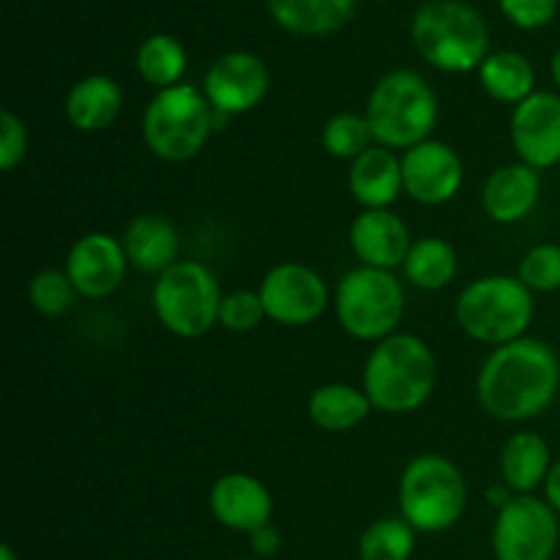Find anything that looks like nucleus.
Returning a JSON list of instances; mask_svg holds the SVG:
<instances>
[{
    "instance_id": "obj_1",
    "label": "nucleus",
    "mask_w": 560,
    "mask_h": 560,
    "mask_svg": "<svg viewBox=\"0 0 560 560\" xmlns=\"http://www.w3.org/2000/svg\"><path fill=\"white\" fill-rule=\"evenodd\" d=\"M560 392L556 350L536 337L492 348L476 375L481 410L498 421L520 424L545 413Z\"/></svg>"
},
{
    "instance_id": "obj_2",
    "label": "nucleus",
    "mask_w": 560,
    "mask_h": 560,
    "mask_svg": "<svg viewBox=\"0 0 560 560\" xmlns=\"http://www.w3.org/2000/svg\"><path fill=\"white\" fill-rule=\"evenodd\" d=\"M438 386V359L416 334L397 331L372 345L366 355L361 388L381 413H416L430 402Z\"/></svg>"
},
{
    "instance_id": "obj_3",
    "label": "nucleus",
    "mask_w": 560,
    "mask_h": 560,
    "mask_svg": "<svg viewBox=\"0 0 560 560\" xmlns=\"http://www.w3.org/2000/svg\"><path fill=\"white\" fill-rule=\"evenodd\" d=\"M413 47L432 69L446 74L479 71L490 55V27L465 0H430L410 22Z\"/></svg>"
},
{
    "instance_id": "obj_4",
    "label": "nucleus",
    "mask_w": 560,
    "mask_h": 560,
    "mask_svg": "<svg viewBox=\"0 0 560 560\" xmlns=\"http://www.w3.org/2000/svg\"><path fill=\"white\" fill-rule=\"evenodd\" d=\"M364 115L377 145L405 153L430 140L441 118V107L424 77L410 69H397L372 85Z\"/></svg>"
},
{
    "instance_id": "obj_5",
    "label": "nucleus",
    "mask_w": 560,
    "mask_h": 560,
    "mask_svg": "<svg viewBox=\"0 0 560 560\" xmlns=\"http://www.w3.org/2000/svg\"><path fill=\"white\" fill-rule=\"evenodd\" d=\"M468 485L457 463L443 454H419L399 476V517L416 534H443L463 520Z\"/></svg>"
},
{
    "instance_id": "obj_6",
    "label": "nucleus",
    "mask_w": 560,
    "mask_h": 560,
    "mask_svg": "<svg viewBox=\"0 0 560 560\" xmlns=\"http://www.w3.org/2000/svg\"><path fill=\"white\" fill-rule=\"evenodd\" d=\"M459 328L490 348L528 337L536 315L534 293L509 273H490L465 284L454 306Z\"/></svg>"
},
{
    "instance_id": "obj_7",
    "label": "nucleus",
    "mask_w": 560,
    "mask_h": 560,
    "mask_svg": "<svg viewBox=\"0 0 560 560\" xmlns=\"http://www.w3.org/2000/svg\"><path fill=\"white\" fill-rule=\"evenodd\" d=\"M213 135V107L189 82L156 91L142 113V140L162 162H189Z\"/></svg>"
},
{
    "instance_id": "obj_8",
    "label": "nucleus",
    "mask_w": 560,
    "mask_h": 560,
    "mask_svg": "<svg viewBox=\"0 0 560 560\" xmlns=\"http://www.w3.org/2000/svg\"><path fill=\"white\" fill-rule=\"evenodd\" d=\"M334 312L348 337L377 345L394 337L402 323L405 288L394 271L359 266L339 279Z\"/></svg>"
},
{
    "instance_id": "obj_9",
    "label": "nucleus",
    "mask_w": 560,
    "mask_h": 560,
    "mask_svg": "<svg viewBox=\"0 0 560 560\" xmlns=\"http://www.w3.org/2000/svg\"><path fill=\"white\" fill-rule=\"evenodd\" d=\"M222 299L217 273L197 260H178L159 273L151 293L156 320L180 339L206 337L217 328Z\"/></svg>"
},
{
    "instance_id": "obj_10",
    "label": "nucleus",
    "mask_w": 560,
    "mask_h": 560,
    "mask_svg": "<svg viewBox=\"0 0 560 560\" xmlns=\"http://www.w3.org/2000/svg\"><path fill=\"white\" fill-rule=\"evenodd\" d=\"M560 545V514L547 498L512 495L495 514V560H552Z\"/></svg>"
},
{
    "instance_id": "obj_11",
    "label": "nucleus",
    "mask_w": 560,
    "mask_h": 560,
    "mask_svg": "<svg viewBox=\"0 0 560 560\" xmlns=\"http://www.w3.org/2000/svg\"><path fill=\"white\" fill-rule=\"evenodd\" d=\"M257 293L266 306L268 320L288 328L312 326L326 315L328 301H331L326 279L315 268L293 260L268 268Z\"/></svg>"
},
{
    "instance_id": "obj_12",
    "label": "nucleus",
    "mask_w": 560,
    "mask_h": 560,
    "mask_svg": "<svg viewBox=\"0 0 560 560\" xmlns=\"http://www.w3.org/2000/svg\"><path fill=\"white\" fill-rule=\"evenodd\" d=\"M271 77L262 58L246 49H233L208 66L202 77V93L213 109L230 115L252 113L266 98Z\"/></svg>"
},
{
    "instance_id": "obj_13",
    "label": "nucleus",
    "mask_w": 560,
    "mask_h": 560,
    "mask_svg": "<svg viewBox=\"0 0 560 560\" xmlns=\"http://www.w3.org/2000/svg\"><path fill=\"white\" fill-rule=\"evenodd\" d=\"M512 148L517 162L534 170L560 164V93L536 91L514 107L509 120Z\"/></svg>"
},
{
    "instance_id": "obj_14",
    "label": "nucleus",
    "mask_w": 560,
    "mask_h": 560,
    "mask_svg": "<svg viewBox=\"0 0 560 560\" xmlns=\"http://www.w3.org/2000/svg\"><path fill=\"white\" fill-rule=\"evenodd\" d=\"M405 195L421 206H446L465 184L459 153L448 142L424 140L402 153Z\"/></svg>"
},
{
    "instance_id": "obj_15",
    "label": "nucleus",
    "mask_w": 560,
    "mask_h": 560,
    "mask_svg": "<svg viewBox=\"0 0 560 560\" xmlns=\"http://www.w3.org/2000/svg\"><path fill=\"white\" fill-rule=\"evenodd\" d=\"M63 271L69 273L77 295L107 299L124 284L129 271L124 241L109 233H85L71 244Z\"/></svg>"
},
{
    "instance_id": "obj_16",
    "label": "nucleus",
    "mask_w": 560,
    "mask_h": 560,
    "mask_svg": "<svg viewBox=\"0 0 560 560\" xmlns=\"http://www.w3.org/2000/svg\"><path fill=\"white\" fill-rule=\"evenodd\" d=\"M348 238L361 266L381 268V271L402 268L413 246L408 224L392 208H361L359 217L350 222Z\"/></svg>"
},
{
    "instance_id": "obj_17",
    "label": "nucleus",
    "mask_w": 560,
    "mask_h": 560,
    "mask_svg": "<svg viewBox=\"0 0 560 560\" xmlns=\"http://www.w3.org/2000/svg\"><path fill=\"white\" fill-rule=\"evenodd\" d=\"M208 509L219 525L249 536L252 530L271 523L273 498L257 476L235 470L213 481L208 492Z\"/></svg>"
},
{
    "instance_id": "obj_18",
    "label": "nucleus",
    "mask_w": 560,
    "mask_h": 560,
    "mask_svg": "<svg viewBox=\"0 0 560 560\" xmlns=\"http://www.w3.org/2000/svg\"><path fill=\"white\" fill-rule=\"evenodd\" d=\"M541 197L539 170L523 162L495 167L481 189V208L498 224H517L534 213Z\"/></svg>"
},
{
    "instance_id": "obj_19",
    "label": "nucleus",
    "mask_w": 560,
    "mask_h": 560,
    "mask_svg": "<svg viewBox=\"0 0 560 560\" xmlns=\"http://www.w3.org/2000/svg\"><path fill=\"white\" fill-rule=\"evenodd\" d=\"M348 186L361 208H392L405 191L402 156L386 145H372L350 162Z\"/></svg>"
},
{
    "instance_id": "obj_20",
    "label": "nucleus",
    "mask_w": 560,
    "mask_h": 560,
    "mask_svg": "<svg viewBox=\"0 0 560 560\" xmlns=\"http://www.w3.org/2000/svg\"><path fill=\"white\" fill-rule=\"evenodd\" d=\"M124 249L129 266L142 273H164L178 262V230L167 217L159 213H140L124 230Z\"/></svg>"
},
{
    "instance_id": "obj_21",
    "label": "nucleus",
    "mask_w": 560,
    "mask_h": 560,
    "mask_svg": "<svg viewBox=\"0 0 560 560\" xmlns=\"http://www.w3.org/2000/svg\"><path fill=\"white\" fill-rule=\"evenodd\" d=\"M124 91L107 74H88L66 93V120L82 135H98L118 120Z\"/></svg>"
},
{
    "instance_id": "obj_22",
    "label": "nucleus",
    "mask_w": 560,
    "mask_h": 560,
    "mask_svg": "<svg viewBox=\"0 0 560 560\" xmlns=\"http://www.w3.org/2000/svg\"><path fill=\"white\" fill-rule=\"evenodd\" d=\"M266 5L279 27L310 38L334 36L355 14V0H266Z\"/></svg>"
},
{
    "instance_id": "obj_23",
    "label": "nucleus",
    "mask_w": 560,
    "mask_h": 560,
    "mask_svg": "<svg viewBox=\"0 0 560 560\" xmlns=\"http://www.w3.org/2000/svg\"><path fill=\"white\" fill-rule=\"evenodd\" d=\"M501 476L512 495H534L552 470L550 443L536 432H514L501 448Z\"/></svg>"
},
{
    "instance_id": "obj_24",
    "label": "nucleus",
    "mask_w": 560,
    "mask_h": 560,
    "mask_svg": "<svg viewBox=\"0 0 560 560\" xmlns=\"http://www.w3.org/2000/svg\"><path fill=\"white\" fill-rule=\"evenodd\" d=\"M372 402L364 388L350 383H323L306 399V416L317 430L350 432L364 424L372 413Z\"/></svg>"
},
{
    "instance_id": "obj_25",
    "label": "nucleus",
    "mask_w": 560,
    "mask_h": 560,
    "mask_svg": "<svg viewBox=\"0 0 560 560\" xmlns=\"http://www.w3.org/2000/svg\"><path fill=\"white\" fill-rule=\"evenodd\" d=\"M479 82L490 98L517 107L536 93V71L525 55L514 49L490 52L479 66Z\"/></svg>"
},
{
    "instance_id": "obj_26",
    "label": "nucleus",
    "mask_w": 560,
    "mask_h": 560,
    "mask_svg": "<svg viewBox=\"0 0 560 560\" xmlns=\"http://www.w3.org/2000/svg\"><path fill=\"white\" fill-rule=\"evenodd\" d=\"M405 279L419 290H443L457 279L459 255L452 241L424 235L416 238L402 262Z\"/></svg>"
},
{
    "instance_id": "obj_27",
    "label": "nucleus",
    "mask_w": 560,
    "mask_h": 560,
    "mask_svg": "<svg viewBox=\"0 0 560 560\" xmlns=\"http://www.w3.org/2000/svg\"><path fill=\"white\" fill-rule=\"evenodd\" d=\"M189 55L184 44L170 33H153L137 49V71L156 91H167L184 82Z\"/></svg>"
},
{
    "instance_id": "obj_28",
    "label": "nucleus",
    "mask_w": 560,
    "mask_h": 560,
    "mask_svg": "<svg viewBox=\"0 0 560 560\" xmlns=\"http://www.w3.org/2000/svg\"><path fill=\"white\" fill-rule=\"evenodd\" d=\"M320 145L328 156L353 162L361 153L375 145V135L366 120V115L359 113H337L323 124Z\"/></svg>"
},
{
    "instance_id": "obj_29",
    "label": "nucleus",
    "mask_w": 560,
    "mask_h": 560,
    "mask_svg": "<svg viewBox=\"0 0 560 560\" xmlns=\"http://www.w3.org/2000/svg\"><path fill=\"white\" fill-rule=\"evenodd\" d=\"M416 552V530L402 517H383L361 534V560H410Z\"/></svg>"
},
{
    "instance_id": "obj_30",
    "label": "nucleus",
    "mask_w": 560,
    "mask_h": 560,
    "mask_svg": "<svg viewBox=\"0 0 560 560\" xmlns=\"http://www.w3.org/2000/svg\"><path fill=\"white\" fill-rule=\"evenodd\" d=\"M27 299H31L33 310L38 315L60 317L74 306L77 290L66 271H60V268H44L27 284Z\"/></svg>"
},
{
    "instance_id": "obj_31",
    "label": "nucleus",
    "mask_w": 560,
    "mask_h": 560,
    "mask_svg": "<svg viewBox=\"0 0 560 560\" xmlns=\"http://www.w3.org/2000/svg\"><path fill=\"white\" fill-rule=\"evenodd\" d=\"M514 277L530 290V293H558L560 290V246L536 244L520 257Z\"/></svg>"
},
{
    "instance_id": "obj_32",
    "label": "nucleus",
    "mask_w": 560,
    "mask_h": 560,
    "mask_svg": "<svg viewBox=\"0 0 560 560\" xmlns=\"http://www.w3.org/2000/svg\"><path fill=\"white\" fill-rule=\"evenodd\" d=\"M266 317V306L257 290H233L222 299L219 326L233 334H249L260 326Z\"/></svg>"
},
{
    "instance_id": "obj_33",
    "label": "nucleus",
    "mask_w": 560,
    "mask_h": 560,
    "mask_svg": "<svg viewBox=\"0 0 560 560\" xmlns=\"http://www.w3.org/2000/svg\"><path fill=\"white\" fill-rule=\"evenodd\" d=\"M560 0H498L503 16L520 31H539L558 14Z\"/></svg>"
},
{
    "instance_id": "obj_34",
    "label": "nucleus",
    "mask_w": 560,
    "mask_h": 560,
    "mask_svg": "<svg viewBox=\"0 0 560 560\" xmlns=\"http://www.w3.org/2000/svg\"><path fill=\"white\" fill-rule=\"evenodd\" d=\"M27 129L14 109H3L0 115V170L11 173L27 156Z\"/></svg>"
},
{
    "instance_id": "obj_35",
    "label": "nucleus",
    "mask_w": 560,
    "mask_h": 560,
    "mask_svg": "<svg viewBox=\"0 0 560 560\" xmlns=\"http://www.w3.org/2000/svg\"><path fill=\"white\" fill-rule=\"evenodd\" d=\"M279 545H282V536H279V530L273 528L271 523L262 525V528L252 530L249 534V547H252V552H255V558L268 560L271 556H277Z\"/></svg>"
},
{
    "instance_id": "obj_36",
    "label": "nucleus",
    "mask_w": 560,
    "mask_h": 560,
    "mask_svg": "<svg viewBox=\"0 0 560 560\" xmlns=\"http://www.w3.org/2000/svg\"><path fill=\"white\" fill-rule=\"evenodd\" d=\"M545 498H547V503H550V506L560 514V459H558L556 465H552L550 476H547Z\"/></svg>"
},
{
    "instance_id": "obj_37",
    "label": "nucleus",
    "mask_w": 560,
    "mask_h": 560,
    "mask_svg": "<svg viewBox=\"0 0 560 560\" xmlns=\"http://www.w3.org/2000/svg\"><path fill=\"white\" fill-rule=\"evenodd\" d=\"M550 71H552V80H556V85H558V91H560V49H558L556 55H552Z\"/></svg>"
},
{
    "instance_id": "obj_38",
    "label": "nucleus",
    "mask_w": 560,
    "mask_h": 560,
    "mask_svg": "<svg viewBox=\"0 0 560 560\" xmlns=\"http://www.w3.org/2000/svg\"><path fill=\"white\" fill-rule=\"evenodd\" d=\"M0 560H20V558H16L14 547H11V545H0Z\"/></svg>"
},
{
    "instance_id": "obj_39",
    "label": "nucleus",
    "mask_w": 560,
    "mask_h": 560,
    "mask_svg": "<svg viewBox=\"0 0 560 560\" xmlns=\"http://www.w3.org/2000/svg\"><path fill=\"white\" fill-rule=\"evenodd\" d=\"M235 560H262V558H235Z\"/></svg>"
},
{
    "instance_id": "obj_40",
    "label": "nucleus",
    "mask_w": 560,
    "mask_h": 560,
    "mask_svg": "<svg viewBox=\"0 0 560 560\" xmlns=\"http://www.w3.org/2000/svg\"><path fill=\"white\" fill-rule=\"evenodd\" d=\"M558 180H560V164H558Z\"/></svg>"
}]
</instances>
